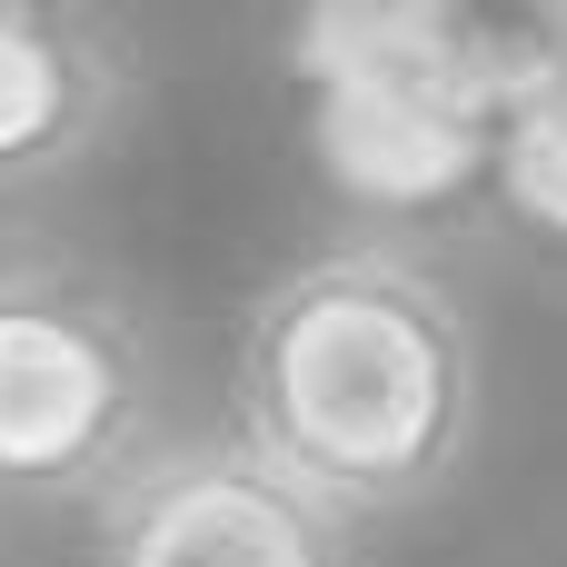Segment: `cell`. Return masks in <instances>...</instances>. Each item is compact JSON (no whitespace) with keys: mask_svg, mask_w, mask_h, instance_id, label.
Masks as SVG:
<instances>
[{"mask_svg":"<svg viewBox=\"0 0 567 567\" xmlns=\"http://www.w3.org/2000/svg\"><path fill=\"white\" fill-rule=\"evenodd\" d=\"M239 439L349 528L439 498L478 439L458 289L399 239L289 259L239 319Z\"/></svg>","mask_w":567,"mask_h":567,"instance_id":"obj_1","label":"cell"},{"mask_svg":"<svg viewBox=\"0 0 567 567\" xmlns=\"http://www.w3.org/2000/svg\"><path fill=\"white\" fill-rule=\"evenodd\" d=\"M289 80L319 179L379 239L498 209L518 20L449 0H329L289 20Z\"/></svg>","mask_w":567,"mask_h":567,"instance_id":"obj_2","label":"cell"},{"mask_svg":"<svg viewBox=\"0 0 567 567\" xmlns=\"http://www.w3.org/2000/svg\"><path fill=\"white\" fill-rule=\"evenodd\" d=\"M159 339L80 259H0V498H110L159 439Z\"/></svg>","mask_w":567,"mask_h":567,"instance_id":"obj_3","label":"cell"},{"mask_svg":"<svg viewBox=\"0 0 567 567\" xmlns=\"http://www.w3.org/2000/svg\"><path fill=\"white\" fill-rule=\"evenodd\" d=\"M90 567H359V528L229 439H159L90 518Z\"/></svg>","mask_w":567,"mask_h":567,"instance_id":"obj_4","label":"cell"},{"mask_svg":"<svg viewBox=\"0 0 567 567\" xmlns=\"http://www.w3.org/2000/svg\"><path fill=\"white\" fill-rule=\"evenodd\" d=\"M130 110V30L70 0H0V199L80 169Z\"/></svg>","mask_w":567,"mask_h":567,"instance_id":"obj_5","label":"cell"},{"mask_svg":"<svg viewBox=\"0 0 567 567\" xmlns=\"http://www.w3.org/2000/svg\"><path fill=\"white\" fill-rule=\"evenodd\" d=\"M498 209L538 249H567V10L518 20V90H508Z\"/></svg>","mask_w":567,"mask_h":567,"instance_id":"obj_6","label":"cell"}]
</instances>
